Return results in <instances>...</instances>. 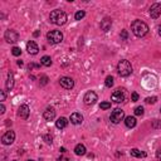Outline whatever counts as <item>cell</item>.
I'll use <instances>...</instances> for the list:
<instances>
[{
  "label": "cell",
  "mask_w": 161,
  "mask_h": 161,
  "mask_svg": "<svg viewBox=\"0 0 161 161\" xmlns=\"http://www.w3.org/2000/svg\"><path fill=\"white\" fill-rule=\"evenodd\" d=\"M131 30L136 37L142 38L148 33V25L142 20H135L131 24Z\"/></svg>",
  "instance_id": "cell-1"
},
{
  "label": "cell",
  "mask_w": 161,
  "mask_h": 161,
  "mask_svg": "<svg viewBox=\"0 0 161 161\" xmlns=\"http://www.w3.org/2000/svg\"><path fill=\"white\" fill-rule=\"evenodd\" d=\"M49 19H50V23L55 24V25H63L67 22V14L63 10L55 9L53 11H50Z\"/></svg>",
  "instance_id": "cell-2"
},
{
  "label": "cell",
  "mask_w": 161,
  "mask_h": 161,
  "mask_svg": "<svg viewBox=\"0 0 161 161\" xmlns=\"http://www.w3.org/2000/svg\"><path fill=\"white\" fill-rule=\"evenodd\" d=\"M117 72L121 77H128L132 73V66L127 59H122L120 60L117 64Z\"/></svg>",
  "instance_id": "cell-3"
},
{
  "label": "cell",
  "mask_w": 161,
  "mask_h": 161,
  "mask_svg": "<svg viewBox=\"0 0 161 161\" xmlns=\"http://www.w3.org/2000/svg\"><path fill=\"white\" fill-rule=\"evenodd\" d=\"M47 39L50 44H58L63 40V33L60 30H50L47 34Z\"/></svg>",
  "instance_id": "cell-4"
},
{
  "label": "cell",
  "mask_w": 161,
  "mask_h": 161,
  "mask_svg": "<svg viewBox=\"0 0 161 161\" xmlns=\"http://www.w3.org/2000/svg\"><path fill=\"white\" fill-rule=\"evenodd\" d=\"M123 118H125V111L121 110V108H116V110H113V111H112V113H111V116H110L111 122L115 123V125L120 123Z\"/></svg>",
  "instance_id": "cell-5"
},
{
  "label": "cell",
  "mask_w": 161,
  "mask_h": 161,
  "mask_svg": "<svg viewBox=\"0 0 161 161\" xmlns=\"http://www.w3.org/2000/svg\"><path fill=\"white\" fill-rule=\"evenodd\" d=\"M4 39H5L8 43H15L19 40V34L13 29H8L5 32V34H4Z\"/></svg>",
  "instance_id": "cell-6"
},
{
  "label": "cell",
  "mask_w": 161,
  "mask_h": 161,
  "mask_svg": "<svg viewBox=\"0 0 161 161\" xmlns=\"http://www.w3.org/2000/svg\"><path fill=\"white\" fill-rule=\"evenodd\" d=\"M83 101H84V103H86V104H94L98 101V96L93 91H88L87 93L84 94Z\"/></svg>",
  "instance_id": "cell-7"
},
{
  "label": "cell",
  "mask_w": 161,
  "mask_h": 161,
  "mask_svg": "<svg viewBox=\"0 0 161 161\" xmlns=\"http://www.w3.org/2000/svg\"><path fill=\"white\" fill-rule=\"evenodd\" d=\"M15 141V132L14 131H6L5 134L3 135L1 137V142L3 145H5V146H8V145H11Z\"/></svg>",
  "instance_id": "cell-8"
},
{
  "label": "cell",
  "mask_w": 161,
  "mask_h": 161,
  "mask_svg": "<svg viewBox=\"0 0 161 161\" xmlns=\"http://www.w3.org/2000/svg\"><path fill=\"white\" fill-rule=\"evenodd\" d=\"M125 98H126V96H125L123 90H121V88L116 90V91L113 92V93H112V96H111V99L113 101V102H116V103H121V102H123Z\"/></svg>",
  "instance_id": "cell-9"
},
{
  "label": "cell",
  "mask_w": 161,
  "mask_h": 161,
  "mask_svg": "<svg viewBox=\"0 0 161 161\" xmlns=\"http://www.w3.org/2000/svg\"><path fill=\"white\" fill-rule=\"evenodd\" d=\"M160 15H161V4L160 3L152 4L150 8V17L152 19H158Z\"/></svg>",
  "instance_id": "cell-10"
},
{
  "label": "cell",
  "mask_w": 161,
  "mask_h": 161,
  "mask_svg": "<svg viewBox=\"0 0 161 161\" xmlns=\"http://www.w3.org/2000/svg\"><path fill=\"white\" fill-rule=\"evenodd\" d=\"M59 83L64 90H71V88L74 87V80L71 77H62L59 79Z\"/></svg>",
  "instance_id": "cell-11"
},
{
  "label": "cell",
  "mask_w": 161,
  "mask_h": 161,
  "mask_svg": "<svg viewBox=\"0 0 161 161\" xmlns=\"http://www.w3.org/2000/svg\"><path fill=\"white\" fill-rule=\"evenodd\" d=\"M29 113H30V110H29V107H28L27 104H22V106L18 108V116L20 118L27 120L28 117H29Z\"/></svg>",
  "instance_id": "cell-12"
},
{
  "label": "cell",
  "mask_w": 161,
  "mask_h": 161,
  "mask_svg": "<svg viewBox=\"0 0 161 161\" xmlns=\"http://www.w3.org/2000/svg\"><path fill=\"white\" fill-rule=\"evenodd\" d=\"M27 50H28V53H29V54L35 55L39 52V47H38V44L35 43V42L30 40V42L27 43Z\"/></svg>",
  "instance_id": "cell-13"
},
{
  "label": "cell",
  "mask_w": 161,
  "mask_h": 161,
  "mask_svg": "<svg viewBox=\"0 0 161 161\" xmlns=\"http://www.w3.org/2000/svg\"><path fill=\"white\" fill-rule=\"evenodd\" d=\"M43 117H44V120H47V121L54 120V117H55V110H54L53 107H48L47 110L44 111Z\"/></svg>",
  "instance_id": "cell-14"
},
{
  "label": "cell",
  "mask_w": 161,
  "mask_h": 161,
  "mask_svg": "<svg viewBox=\"0 0 161 161\" xmlns=\"http://www.w3.org/2000/svg\"><path fill=\"white\" fill-rule=\"evenodd\" d=\"M101 30H103L104 33H107L108 30L111 29V27H112V20L110 18H104L102 22H101Z\"/></svg>",
  "instance_id": "cell-15"
},
{
  "label": "cell",
  "mask_w": 161,
  "mask_h": 161,
  "mask_svg": "<svg viewBox=\"0 0 161 161\" xmlns=\"http://www.w3.org/2000/svg\"><path fill=\"white\" fill-rule=\"evenodd\" d=\"M71 123H73V125H80L83 122V116L78 113V112H74V113H72L71 115Z\"/></svg>",
  "instance_id": "cell-16"
},
{
  "label": "cell",
  "mask_w": 161,
  "mask_h": 161,
  "mask_svg": "<svg viewBox=\"0 0 161 161\" xmlns=\"http://www.w3.org/2000/svg\"><path fill=\"white\" fill-rule=\"evenodd\" d=\"M5 87H6L8 91H11V90H13V87H14V74L11 73V72L8 73V79H6Z\"/></svg>",
  "instance_id": "cell-17"
},
{
  "label": "cell",
  "mask_w": 161,
  "mask_h": 161,
  "mask_svg": "<svg viewBox=\"0 0 161 161\" xmlns=\"http://www.w3.org/2000/svg\"><path fill=\"white\" fill-rule=\"evenodd\" d=\"M136 123H137V121L134 116H127L126 118H125V125H126V127L128 128H134L136 126Z\"/></svg>",
  "instance_id": "cell-18"
},
{
  "label": "cell",
  "mask_w": 161,
  "mask_h": 161,
  "mask_svg": "<svg viewBox=\"0 0 161 161\" xmlns=\"http://www.w3.org/2000/svg\"><path fill=\"white\" fill-rule=\"evenodd\" d=\"M67 125H68V121L66 117H59L57 121H55V126H57V128H59V130L66 128Z\"/></svg>",
  "instance_id": "cell-19"
},
{
  "label": "cell",
  "mask_w": 161,
  "mask_h": 161,
  "mask_svg": "<svg viewBox=\"0 0 161 161\" xmlns=\"http://www.w3.org/2000/svg\"><path fill=\"white\" fill-rule=\"evenodd\" d=\"M74 152H76V155H78V156L86 155V147H84V145L78 144L77 146L74 147Z\"/></svg>",
  "instance_id": "cell-20"
},
{
  "label": "cell",
  "mask_w": 161,
  "mask_h": 161,
  "mask_svg": "<svg viewBox=\"0 0 161 161\" xmlns=\"http://www.w3.org/2000/svg\"><path fill=\"white\" fill-rule=\"evenodd\" d=\"M130 152H131V156H134V158H146V152L140 151L137 148H132Z\"/></svg>",
  "instance_id": "cell-21"
},
{
  "label": "cell",
  "mask_w": 161,
  "mask_h": 161,
  "mask_svg": "<svg viewBox=\"0 0 161 161\" xmlns=\"http://www.w3.org/2000/svg\"><path fill=\"white\" fill-rule=\"evenodd\" d=\"M40 63H42L44 67H50L52 66V58L49 55H43L42 59H40Z\"/></svg>",
  "instance_id": "cell-22"
},
{
  "label": "cell",
  "mask_w": 161,
  "mask_h": 161,
  "mask_svg": "<svg viewBox=\"0 0 161 161\" xmlns=\"http://www.w3.org/2000/svg\"><path fill=\"white\" fill-rule=\"evenodd\" d=\"M104 86L111 88L112 86H113V77L112 76H108V77H106V79H104Z\"/></svg>",
  "instance_id": "cell-23"
},
{
  "label": "cell",
  "mask_w": 161,
  "mask_h": 161,
  "mask_svg": "<svg viewBox=\"0 0 161 161\" xmlns=\"http://www.w3.org/2000/svg\"><path fill=\"white\" fill-rule=\"evenodd\" d=\"M84 17H86V13H84V10H78L77 13L74 14V19L76 20H80V19H83Z\"/></svg>",
  "instance_id": "cell-24"
},
{
  "label": "cell",
  "mask_w": 161,
  "mask_h": 161,
  "mask_svg": "<svg viewBox=\"0 0 161 161\" xmlns=\"http://www.w3.org/2000/svg\"><path fill=\"white\" fill-rule=\"evenodd\" d=\"M99 108H101V110H108V108H111V102H107V101L101 102Z\"/></svg>",
  "instance_id": "cell-25"
},
{
  "label": "cell",
  "mask_w": 161,
  "mask_h": 161,
  "mask_svg": "<svg viewBox=\"0 0 161 161\" xmlns=\"http://www.w3.org/2000/svg\"><path fill=\"white\" fill-rule=\"evenodd\" d=\"M43 140L46 141V144L50 145L52 142H53V136L49 135V134H48V135H44V136H43Z\"/></svg>",
  "instance_id": "cell-26"
},
{
  "label": "cell",
  "mask_w": 161,
  "mask_h": 161,
  "mask_svg": "<svg viewBox=\"0 0 161 161\" xmlns=\"http://www.w3.org/2000/svg\"><path fill=\"white\" fill-rule=\"evenodd\" d=\"M11 53H13V55H15V57H19V55L22 54V49L18 47H14L13 49H11Z\"/></svg>",
  "instance_id": "cell-27"
},
{
  "label": "cell",
  "mask_w": 161,
  "mask_h": 161,
  "mask_svg": "<svg viewBox=\"0 0 161 161\" xmlns=\"http://www.w3.org/2000/svg\"><path fill=\"white\" fill-rule=\"evenodd\" d=\"M135 115L136 116H142L144 115V107L142 106H139L135 108Z\"/></svg>",
  "instance_id": "cell-28"
},
{
  "label": "cell",
  "mask_w": 161,
  "mask_h": 161,
  "mask_svg": "<svg viewBox=\"0 0 161 161\" xmlns=\"http://www.w3.org/2000/svg\"><path fill=\"white\" fill-rule=\"evenodd\" d=\"M152 127H154V128H161V121L154 120V122H152Z\"/></svg>",
  "instance_id": "cell-29"
},
{
  "label": "cell",
  "mask_w": 161,
  "mask_h": 161,
  "mask_svg": "<svg viewBox=\"0 0 161 161\" xmlns=\"http://www.w3.org/2000/svg\"><path fill=\"white\" fill-rule=\"evenodd\" d=\"M48 83V77L47 76H43L42 78H40V86H46Z\"/></svg>",
  "instance_id": "cell-30"
},
{
  "label": "cell",
  "mask_w": 161,
  "mask_h": 161,
  "mask_svg": "<svg viewBox=\"0 0 161 161\" xmlns=\"http://www.w3.org/2000/svg\"><path fill=\"white\" fill-rule=\"evenodd\" d=\"M156 101H158V97H147L146 98V102L147 103H152V104H154V103H156Z\"/></svg>",
  "instance_id": "cell-31"
},
{
  "label": "cell",
  "mask_w": 161,
  "mask_h": 161,
  "mask_svg": "<svg viewBox=\"0 0 161 161\" xmlns=\"http://www.w3.org/2000/svg\"><path fill=\"white\" fill-rule=\"evenodd\" d=\"M127 38H128L127 30H122V32H121V39H122V40H127Z\"/></svg>",
  "instance_id": "cell-32"
},
{
  "label": "cell",
  "mask_w": 161,
  "mask_h": 161,
  "mask_svg": "<svg viewBox=\"0 0 161 161\" xmlns=\"http://www.w3.org/2000/svg\"><path fill=\"white\" fill-rule=\"evenodd\" d=\"M131 99H132V102H136V101H139V94L136 93V92H134V93L131 94Z\"/></svg>",
  "instance_id": "cell-33"
},
{
  "label": "cell",
  "mask_w": 161,
  "mask_h": 161,
  "mask_svg": "<svg viewBox=\"0 0 161 161\" xmlns=\"http://www.w3.org/2000/svg\"><path fill=\"white\" fill-rule=\"evenodd\" d=\"M156 159L159 161H161V147H159L158 151H156Z\"/></svg>",
  "instance_id": "cell-34"
},
{
  "label": "cell",
  "mask_w": 161,
  "mask_h": 161,
  "mask_svg": "<svg viewBox=\"0 0 161 161\" xmlns=\"http://www.w3.org/2000/svg\"><path fill=\"white\" fill-rule=\"evenodd\" d=\"M0 96H1V102H4L5 101V98H6V93H5V91H0Z\"/></svg>",
  "instance_id": "cell-35"
},
{
  "label": "cell",
  "mask_w": 161,
  "mask_h": 161,
  "mask_svg": "<svg viewBox=\"0 0 161 161\" xmlns=\"http://www.w3.org/2000/svg\"><path fill=\"white\" fill-rule=\"evenodd\" d=\"M0 113H5V106H4V104L1 103V106H0Z\"/></svg>",
  "instance_id": "cell-36"
},
{
  "label": "cell",
  "mask_w": 161,
  "mask_h": 161,
  "mask_svg": "<svg viewBox=\"0 0 161 161\" xmlns=\"http://www.w3.org/2000/svg\"><path fill=\"white\" fill-rule=\"evenodd\" d=\"M29 69H32V68H39V64H29Z\"/></svg>",
  "instance_id": "cell-37"
},
{
  "label": "cell",
  "mask_w": 161,
  "mask_h": 161,
  "mask_svg": "<svg viewBox=\"0 0 161 161\" xmlns=\"http://www.w3.org/2000/svg\"><path fill=\"white\" fill-rule=\"evenodd\" d=\"M18 66H20V67L23 66V62H22V60H18Z\"/></svg>",
  "instance_id": "cell-38"
},
{
  "label": "cell",
  "mask_w": 161,
  "mask_h": 161,
  "mask_svg": "<svg viewBox=\"0 0 161 161\" xmlns=\"http://www.w3.org/2000/svg\"><path fill=\"white\" fill-rule=\"evenodd\" d=\"M59 151H60V152H66V148H64V147H62Z\"/></svg>",
  "instance_id": "cell-39"
},
{
  "label": "cell",
  "mask_w": 161,
  "mask_h": 161,
  "mask_svg": "<svg viewBox=\"0 0 161 161\" xmlns=\"http://www.w3.org/2000/svg\"><path fill=\"white\" fill-rule=\"evenodd\" d=\"M159 35H160V37H161V25L159 27Z\"/></svg>",
  "instance_id": "cell-40"
},
{
  "label": "cell",
  "mask_w": 161,
  "mask_h": 161,
  "mask_svg": "<svg viewBox=\"0 0 161 161\" xmlns=\"http://www.w3.org/2000/svg\"><path fill=\"white\" fill-rule=\"evenodd\" d=\"M27 161H34V160H27Z\"/></svg>",
  "instance_id": "cell-41"
},
{
  "label": "cell",
  "mask_w": 161,
  "mask_h": 161,
  "mask_svg": "<svg viewBox=\"0 0 161 161\" xmlns=\"http://www.w3.org/2000/svg\"><path fill=\"white\" fill-rule=\"evenodd\" d=\"M160 112H161V108H160Z\"/></svg>",
  "instance_id": "cell-42"
},
{
  "label": "cell",
  "mask_w": 161,
  "mask_h": 161,
  "mask_svg": "<svg viewBox=\"0 0 161 161\" xmlns=\"http://www.w3.org/2000/svg\"><path fill=\"white\" fill-rule=\"evenodd\" d=\"M14 161H17V160H14Z\"/></svg>",
  "instance_id": "cell-43"
}]
</instances>
